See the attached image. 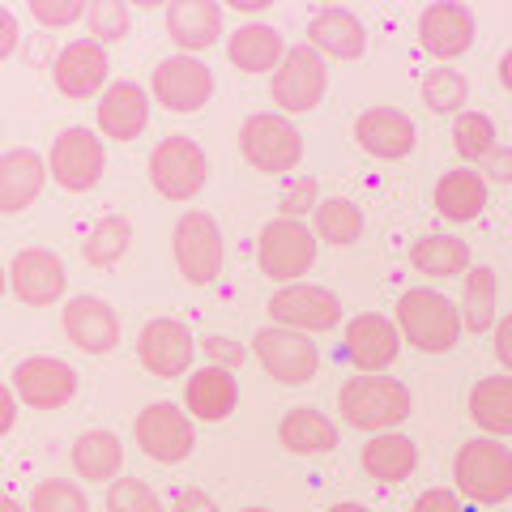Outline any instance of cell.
<instances>
[{
	"mask_svg": "<svg viewBox=\"0 0 512 512\" xmlns=\"http://www.w3.org/2000/svg\"><path fill=\"white\" fill-rule=\"evenodd\" d=\"M338 410L359 431H389L410 419V389L393 376H355L342 384Z\"/></svg>",
	"mask_w": 512,
	"mask_h": 512,
	"instance_id": "6da1fadb",
	"label": "cell"
},
{
	"mask_svg": "<svg viewBox=\"0 0 512 512\" xmlns=\"http://www.w3.org/2000/svg\"><path fill=\"white\" fill-rule=\"evenodd\" d=\"M453 478L466 500L474 504H500L512 495V448L500 444L495 436L461 444L453 457Z\"/></svg>",
	"mask_w": 512,
	"mask_h": 512,
	"instance_id": "7a4b0ae2",
	"label": "cell"
},
{
	"mask_svg": "<svg viewBox=\"0 0 512 512\" xmlns=\"http://www.w3.org/2000/svg\"><path fill=\"white\" fill-rule=\"evenodd\" d=\"M397 325H402L406 342H414L423 355H444L461 338V312L427 286H414L397 299Z\"/></svg>",
	"mask_w": 512,
	"mask_h": 512,
	"instance_id": "3957f363",
	"label": "cell"
},
{
	"mask_svg": "<svg viewBox=\"0 0 512 512\" xmlns=\"http://www.w3.org/2000/svg\"><path fill=\"white\" fill-rule=\"evenodd\" d=\"M239 150H244V158L256 171L291 175L303 158V137L278 111H261V116H248L244 128H239Z\"/></svg>",
	"mask_w": 512,
	"mask_h": 512,
	"instance_id": "277c9868",
	"label": "cell"
},
{
	"mask_svg": "<svg viewBox=\"0 0 512 512\" xmlns=\"http://www.w3.org/2000/svg\"><path fill=\"white\" fill-rule=\"evenodd\" d=\"M316 261V235L303 227L299 218H278L269 222L256 239V265H261L265 278L286 282L291 286L299 274H308Z\"/></svg>",
	"mask_w": 512,
	"mask_h": 512,
	"instance_id": "5b68a950",
	"label": "cell"
},
{
	"mask_svg": "<svg viewBox=\"0 0 512 512\" xmlns=\"http://www.w3.org/2000/svg\"><path fill=\"white\" fill-rule=\"evenodd\" d=\"M205 175H210V163H205V150L192 137H167L150 154V184L167 201L197 197L205 188Z\"/></svg>",
	"mask_w": 512,
	"mask_h": 512,
	"instance_id": "8992f818",
	"label": "cell"
},
{
	"mask_svg": "<svg viewBox=\"0 0 512 512\" xmlns=\"http://www.w3.org/2000/svg\"><path fill=\"white\" fill-rule=\"evenodd\" d=\"M274 103L286 116H299V111H312L329 90V69L320 60L316 47H291L282 56V64L274 69Z\"/></svg>",
	"mask_w": 512,
	"mask_h": 512,
	"instance_id": "52a82bcc",
	"label": "cell"
},
{
	"mask_svg": "<svg viewBox=\"0 0 512 512\" xmlns=\"http://www.w3.org/2000/svg\"><path fill=\"white\" fill-rule=\"evenodd\" d=\"M175 265L192 286H205L222 274V231L210 214L188 210L175 222Z\"/></svg>",
	"mask_w": 512,
	"mask_h": 512,
	"instance_id": "ba28073f",
	"label": "cell"
},
{
	"mask_svg": "<svg viewBox=\"0 0 512 512\" xmlns=\"http://www.w3.org/2000/svg\"><path fill=\"white\" fill-rule=\"evenodd\" d=\"M256 359L265 363V372L282 380V384H308L320 367V350L308 333H295V329H282V325H269L256 333Z\"/></svg>",
	"mask_w": 512,
	"mask_h": 512,
	"instance_id": "9c48e42d",
	"label": "cell"
},
{
	"mask_svg": "<svg viewBox=\"0 0 512 512\" xmlns=\"http://www.w3.org/2000/svg\"><path fill=\"white\" fill-rule=\"evenodd\" d=\"M103 167H107L103 141L90 128H64L52 146V163H47L52 180L69 192H90L103 180Z\"/></svg>",
	"mask_w": 512,
	"mask_h": 512,
	"instance_id": "30bf717a",
	"label": "cell"
},
{
	"mask_svg": "<svg viewBox=\"0 0 512 512\" xmlns=\"http://www.w3.org/2000/svg\"><path fill=\"white\" fill-rule=\"evenodd\" d=\"M214 94V73L205 69L197 56H167L154 69V99L163 103L175 116H188V111H201Z\"/></svg>",
	"mask_w": 512,
	"mask_h": 512,
	"instance_id": "8fae6325",
	"label": "cell"
},
{
	"mask_svg": "<svg viewBox=\"0 0 512 512\" xmlns=\"http://www.w3.org/2000/svg\"><path fill=\"white\" fill-rule=\"evenodd\" d=\"M137 444H141V453L146 457L175 466V461H184L192 453L197 436H192V419L180 406L154 402V406H146L137 414Z\"/></svg>",
	"mask_w": 512,
	"mask_h": 512,
	"instance_id": "7c38bea8",
	"label": "cell"
},
{
	"mask_svg": "<svg viewBox=\"0 0 512 512\" xmlns=\"http://www.w3.org/2000/svg\"><path fill=\"white\" fill-rule=\"evenodd\" d=\"M269 316H274L282 329L320 333V329H333L342 320V303H338V295H329L325 286L291 282V286H282V291L269 299Z\"/></svg>",
	"mask_w": 512,
	"mask_h": 512,
	"instance_id": "4fadbf2b",
	"label": "cell"
},
{
	"mask_svg": "<svg viewBox=\"0 0 512 512\" xmlns=\"http://www.w3.org/2000/svg\"><path fill=\"white\" fill-rule=\"evenodd\" d=\"M13 384H18V397L35 410H60L73 402L77 393V372L60 359H22L18 372H13Z\"/></svg>",
	"mask_w": 512,
	"mask_h": 512,
	"instance_id": "5bb4252c",
	"label": "cell"
},
{
	"mask_svg": "<svg viewBox=\"0 0 512 512\" xmlns=\"http://www.w3.org/2000/svg\"><path fill=\"white\" fill-rule=\"evenodd\" d=\"M9 282H13V295L22 303H35V308H47V303H56L64 295V274L60 256L47 252V248H26L13 256V269H9Z\"/></svg>",
	"mask_w": 512,
	"mask_h": 512,
	"instance_id": "9a60e30c",
	"label": "cell"
},
{
	"mask_svg": "<svg viewBox=\"0 0 512 512\" xmlns=\"http://www.w3.org/2000/svg\"><path fill=\"white\" fill-rule=\"evenodd\" d=\"M137 355L146 363V372L154 376H184L197 346H192V333L180 325V320H150L141 329V342H137Z\"/></svg>",
	"mask_w": 512,
	"mask_h": 512,
	"instance_id": "2e32d148",
	"label": "cell"
},
{
	"mask_svg": "<svg viewBox=\"0 0 512 512\" xmlns=\"http://www.w3.org/2000/svg\"><path fill=\"white\" fill-rule=\"evenodd\" d=\"M474 43V13L466 5H453V0H444V5H427L423 18H419V47L440 60H453L461 52H470Z\"/></svg>",
	"mask_w": 512,
	"mask_h": 512,
	"instance_id": "e0dca14e",
	"label": "cell"
},
{
	"mask_svg": "<svg viewBox=\"0 0 512 512\" xmlns=\"http://www.w3.org/2000/svg\"><path fill=\"white\" fill-rule=\"evenodd\" d=\"M64 338L77 350H86V355H107L120 342V316L103 299L82 295L64 308Z\"/></svg>",
	"mask_w": 512,
	"mask_h": 512,
	"instance_id": "ac0fdd59",
	"label": "cell"
},
{
	"mask_svg": "<svg viewBox=\"0 0 512 512\" xmlns=\"http://www.w3.org/2000/svg\"><path fill=\"white\" fill-rule=\"evenodd\" d=\"M397 350H402V338H397L393 320H384L376 312H363L346 325V359L359 367V372H384Z\"/></svg>",
	"mask_w": 512,
	"mask_h": 512,
	"instance_id": "d6986e66",
	"label": "cell"
},
{
	"mask_svg": "<svg viewBox=\"0 0 512 512\" xmlns=\"http://www.w3.org/2000/svg\"><path fill=\"white\" fill-rule=\"evenodd\" d=\"M107 69H111V64H107V52L99 43L73 39L56 56L52 77H56L60 94H69V99H90V94H99V86L107 82Z\"/></svg>",
	"mask_w": 512,
	"mask_h": 512,
	"instance_id": "ffe728a7",
	"label": "cell"
},
{
	"mask_svg": "<svg viewBox=\"0 0 512 512\" xmlns=\"http://www.w3.org/2000/svg\"><path fill=\"white\" fill-rule=\"evenodd\" d=\"M150 124V94L137 82H116L99 99V128L111 141H133Z\"/></svg>",
	"mask_w": 512,
	"mask_h": 512,
	"instance_id": "44dd1931",
	"label": "cell"
},
{
	"mask_svg": "<svg viewBox=\"0 0 512 512\" xmlns=\"http://www.w3.org/2000/svg\"><path fill=\"white\" fill-rule=\"evenodd\" d=\"M355 137L372 158H406L414 150V124L406 111H397V107L363 111L355 124Z\"/></svg>",
	"mask_w": 512,
	"mask_h": 512,
	"instance_id": "7402d4cb",
	"label": "cell"
},
{
	"mask_svg": "<svg viewBox=\"0 0 512 512\" xmlns=\"http://www.w3.org/2000/svg\"><path fill=\"white\" fill-rule=\"evenodd\" d=\"M47 180V163L35 150H9L0 158V214H22L35 205Z\"/></svg>",
	"mask_w": 512,
	"mask_h": 512,
	"instance_id": "603a6c76",
	"label": "cell"
},
{
	"mask_svg": "<svg viewBox=\"0 0 512 512\" xmlns=\"http://www.w3.org/2000/svg\"><path fill=\"white\" fill-rule=\"evenodd\" d=\"M239 402V384L227 367H201L197 376H188V389H184V406L192 419L201 423H222Z\"/></svg>",
	"mask_w": 512,
	"mask_h": 512,
	"instance_id": "cb8c5ba5",
	"label": "cell"
},
{
	"mask_svg": "<svg viewBox=\"0 0 512 512\" xmlns=\"http://www.w3.org/2000/svg\"><path fill=\"white\" fill-rule=\"evenodd\" d=\"M167 35L188 52H205L222 35V9L214 0H175L167 9Z\"/></svg>",
	"mask_w": 512,
	"mask_h": 512,
	"instance_id": "d4e9b609",
	"label": "cell"
},
{
	"mask_svg": "<svg viewBox=\"0 0 512 512\" xmlns=\"http://www.w3.org/2000/svg\"><path fill=\"white\" fill-rule=\"evenodd\" d=\"M227 56H231V64L239 73H269V69H278L282 56H286L282 30L265 26V22L239 26L231 35V43H227Z\"/></svg>",
	"mask_w": 512,
	"mask_h": 512,
	"instance_id": "484cf974",
	"label": "cell"
},
{
	"mask_svg": "<svg viewBox=\"0 0 512 512\" xmlns=\"http://www.w3.org/2000/svg\"><path fill=\"white\" fill-rule=\"evenodd\" d=\"M308 39H312L316 52H329L338 60H355L367 47V30L350 9H320L308 26Z\"/></svg>",
	"mask_w": 512,
	"mask_h": 512,
	"instance_id": "4316f807",
	"label": "cell"
},
{
	"mask_svg": "<svg viewBox=\"0 0 512 512\" xmlns=\"http://www.w3.org/2000/svg\"><path fill=\"white\" fill-rule=\"evenodd\" d=\"M419 466V448L414 440L397 436V431H380L372 444H363V470L376 478V483H402Z\"/></svg>",
	"mask_w": 512,
	"mask_h": 512,
	"instance_id": "83f0119b",
	"label": "cell"
},
{
	"mask_svg": "<svg viewBox=\"0 0 512 512\" xmlns=\"http://www.w3.org/2000/svg\"><path fill=\"white\" fill-rule=\"evenodd\" d=\"M470 419L487 436H512V380L487 376L470 389Z\"/></svg>",
	"mask_w": 512,
	"mask_h": 512,
	"instance_id": "f1b7e54d",
	"label": "cell"
},
{
	"mask_svg": "<svg viewBox=\"0 0 512 512\" xmlns=\"http://www.w3.org/2000/svg\"><path fill=\"white\" fill-rule=\"evenodd\" d=\"M436 205L444 218L470 222L483 214V205H487V180L478 171H448L436 184Z\"/></svg>",
	"mask_w": 512,
	"mask_h": 512,
	"instance_id": "f546056e",
	"label": "cell"
},
{
	"mask_svg": "<svg viewBox=\"0 0 512 512\" xmlns=\"http://www.w3.org/2000/svg\"><path fill=\"white\" fill-rule=\"evenodd\" d=\"M278 436H282V444L291 448V453H299V457H308V453H329V448H338V427H333L320 410H308V406H299V410L286 414L282 427H278Z\"/></svg>",
	"mask_w": 512,
	"mask_h": 512,
	"instance_id": "4dcf8cb0",
	"label": "cell"
},
{
	"mask_svg": "<svg viewBox=\"0 0 512 512\" xmlns=\"http://www.w3.org/2000/svg\"><path fill=\"white\" fill-rule=\"evenodd\" d=\"M410 265L427 278H457L470 265V248L466 239H453V235H427V239H414Z\"/></svg>",
	"mask_w": 512,
	"mask_h": 512,
	"instance_id": "1f68e13d",
	"label": "cell"
},
{
	"mask_svg": "<svg viewBox=\"0 0 512 512\" xmlns=\"http://www.w3.org/2000/svg\"><path fill=\"white\" fill-rule=\"evenodd\" d=\"M124 466V448L111 431H86L82 440L73 444V470L86 478V483H107L116 478Z\"/></svg>",
	"mask_w": 512,
	"mask_h": 512,
	"instance_id": "d6a6232c",
	"label": "cell"
},
{
	"mask_svg": "<svg viewBox=\"0 0 512 512\" xmlns=\"http://www.w3.org/2000/svg\"><path fill=\"white\" fill-rule=\"evenodd\" d=\"M495 303H500V278L495 269L478 265L466 274V286H461V325L470 333H487L495 325Z\"/></svg>",
	"mask_w": 512,
	"mask_h": 512,
	"instance_id": "836d02e7",
	"label": "cell"
},
{
	"mask_svg": "<svg viewBox=\"0 0 512 512\" xmlns=\"http://www.w3.org/2000/svg\"><path fill=\"white\" fill-rule=\"evenodd\" d=\"M312 214H316V235L325 239V244H333V248H346V244H355V239L363 235L359 205L346 201V197H325Z\"/></svg>",
	"mask_w": 512,
	"mask_h": 512,
	"instance_id": "e575fe53",
	"label": "cell"
},
{
	"mask_svg": "<svg viewBox=\"0 0 512 512\" xmlns=\"http://www.w3.org/2000/svg\"><path fill=\"white\" fill-rule=\"evenodd\" d=\"M128 244H133V227H128V218L111 214L103 222H94V231L86 235V244H82V256L94 269H107L128 252Z\"/></svg>",
	"mask_w": 512,
	"mask_h": 512,
	"instance_id": "d590c367",
	"label": "cell"
},
{
	"mask_svg": "<svg viewBox=\"0 0 512 512\" xmlns=\"http://www.w3.org/2000/svg\"><path fill=\"white\" fill-rule=\"evenodd\" d=\"M453 146L461 158H487L495 150V124L491 116H483V111H461L457 124H453Z\"/></svg>",
	"mask_w": 512,
	"mask_h": 512,
	"instance_id": "8d00e7d4",
	"label": "cell"
},
{
	"mask_svg": "<svg viewBox=\"0 0 512 512\" xmlns=\"http://www.w3.org/2000/svg\"><path fill=\"white\" fill-rule=\"evenodd\" d=\"M466 77H461L457 69H431L423 77V103L431 111H461V103H466Z\"/></svg>",
	"mask_w": 512,
	"mask_h": 512,
	"instance_id": "74e56055",
	"label": "cell"
},
{
	"mask_svg": "<svg viewBox=\"0 0 512 512\" xmlns=\"http://www.w3.org/2000/svg\"><path fill=\"white\" fill-rule=\"evenodd\" d=\"M86 30H90V43H120L128 35V9L120 0H94L86 5Z\"/></svg>",
	"mask_w": 512,
	"mask_h": 512,
	"instance_id": "f35d334b",
	"label": "cell"
},
{
	"mask_svg": "<svg viewBox=\"0 0 512 512\" xmlns=\"http://www.w3.org/2000/svg\"><path fill=\"white\" fill-rule=\"evenodd\" d=\"M30 512H90L86 491L77 483H64V478H47L30 495Z\"/></svg>",
	"mask_w": 512,
	"mask_h": 512,
	"instance_id": "ab89813d",
	"label": "cell"
},
{
	"mask_svg": "<svg viewBox=\"0 0 512 512\" xmlns=\"http://www.w3.org/2000/svg\"><path fill=\"white\" fill-rule=\"evenodd\" d=\"M107 512H167L163 500L137 478H120L107 487Z\"/></svg>",
	"mask_w": 512,
	"mask_h": 512,
	"instance_id": "60d3db41",
	"label": "cell"
},
{
	"mask_svg": "<svg viewBox=\"0 0 512 512\" xmlns=\"http://www.w3.org/2000/svg\"><path fill=\"white\" fill-rule=\"evenodd\" d=\"M316 205H320V188H316L312 175H291L282 188V205H278L282 218H299V214L316 210Z\"/></svg>",
	"mask_w": 512,
	"mask_h": 512,
	"instance_id": "b9f144b4",
	"label": "cell"
},
{
	"mask_svg": "<svg viewBox=\"0 0 512 512\" xmlns=\"http://www.w3.org/2000/svg\"><path fill=\"white\" fill-rule=\"evenodd\" d=\"M30 13H35V22H43V26H73L86 18V5L82 0H35Z\"/></svg>",
	"mask_w": 512,
	"mask_h": 512,
	"instance_id": "7bdbcfd3",
	"label": "cell"
},
{
	"mask_svg": "<svg viewBox=\"0 0 512 512\" xmlns=\"http://www.w3.org/2000/svg\"><path fill=\"white\" fill-rule=\"evenodd\" d=\"M414 512H461V500L453 491H444V487H431V491H423L419 500H414Z\"/></svg>",
	"mask_w": 512,
	"mask_h": 512,
	"instance_id": "ee69618b",
	"label": "cell"
},
{
	"mask_svg": "<svg viewBox=\"0 0 512 512\" xmlns=\"http://www.w3.org/2000/svg\"><path fill=\"white\" fill-rule=\"evenodd\" d=\"M205 355L214 359V367L222 363V367H227V372H231V367L244 363V350H239L231 338H205Z\"/></svg>",
	"mask_w": 512,
	"mask_h": 512,
	"instance_id": "f6af8a7d",
	"label": "cell"
},
{
	"mask_svg": "<svg viewBox=\"0 0 512 512\" xmlns=\"http://www.w3.org/2000/svg\"><path fill=\"white\" fill-rule=\"evenodd\" d=\"M171 512H218V504H214L205 491H197V487H184V491H175Z\"/></svg>",
	"mask_w": 512,
	"mask_h": 512,
	"instance_id": "bcb514c9",
	"label": "cell"
},
{
	"mask_svg": "<svg viewBox=\"0 0 512 512\" xmlns=\"http://www.w3.org/2000/svg\"><path fill=\"white\" fill-rule=\"evenodd\" d=\"M18 39H22L18 18H13L9 9H0V60H9L13 52H18Z\"/></svg>",
	"mask_w": 512,
	"mask_h": 512,
	"instance_id": "7dc6e473",
	"label": "cell"
},
{
	"mask_svg": "<svg viewBox=\"0 0 512 512\" xmlns=\"http://www.w3.org/2000/svg\"><path fill=\"white\" fill-rule=\"evenodd\" d=\"M495 359H500L508 372H512V312L495 325Z\"/></svg>",
	"mask_w": 512,
	"mask_h": 512,
	"instance_id": "c3c4849f",
	"label": "cell"
},
{
	"mask_svg": "<svg viewBox=\"0 0 512 512\" xmlns=\"http://www.w3.org/2000/svg\"><path fill=\"white\" fill-rule=\"evenodd\" d=\"M487 175H491V180H500V184H508V180H512V150L495 146V150L487 154Z\"/></svg>",
	"mask_w": 512,
	"mask_h": 512,
	"instance_id": "681fc988",
	"label": "cell"
},
{
	"mask_svg": "<svg viewBox=\"0 0 512 512\" xmlns=\"http://www.w3.org/2000/svg\"><path fill=\"white\" fill-rule=\"evenodd\" d=\"M13 419H18V402H13V393L0 384V436L13 427Z\"/></svg>",
	"mask_w": 512,
	"mask_h": 512,
	"instance_id": "f907efd6",
	"label": "cell"
},
{
	"mask_svg": "<svg viewBox=\"0 0 512 512\" xmlns=\"http://www.w3.org/2000/svg\"><path fill=\"white\" fill-rule=\"evenodd\" d=\"M500 82L512 90V52H504V60H500Z\"/></svg>",
	"mask_w": 512,
	"mask_h": 512,
	"instance_id": "816d5d0a",
	"label": "cell"
},
{
	"mask_svg": "<svg viewBox=\"0 0 512 512\" xmlns=\"http://www.w3.org/2000/svg\"><path fill=\"white\" fill-rule=\"evenodd\" d=\"M0 512H26L18 500H9V495H0Z\"/></svg>",
	"mask_w": 512,
	"mask_h": 512,
	"instance_id": "f5cc1de1",
	"label": "cell"
},
{
	"mask_svg": "<svg viewBox=\"0 0 512 512\" xmlns=\"http://www.w3.org/2000/svg\"><path fill=\"white\" fill-rule=\"evenodd\" d=\"M329 512H367V508H363V504H350V500H346V504H333Z\"/></svg>",
	"mask_w": 512,
	"mask_h": 512,
	"instance_id": "db71d44e",
	"label": "cell"
},
{
	"mask_svg": "<svg viewBox=\"0 0 512 512\" xmlns=\"http://www.w3.org/2000/svg\"><path fill=\"white\" fill-rule=\"evenodd\" d=\"M0 295H5V269H0Z\"/></svg>",
	"mask_w": 512,
	"mask_h": 512,
	"instance_id": "11a10c76",
	"label": "cell"
},
{
	"mask_svg": "<svg viewBox=\"0 0 512 512\" xmlns=\"http://www.w3.org/2000/svg\"><path fill=\"white\" fill-rule=\"evenodd\" d=\"M244 512H269V508H244Z\"/></svg>",
	"mask_w": 512,
	"mask_h": 512,
	"instance_id": "9f6ffc18",
	"label": "cell"
}]
</instances>
